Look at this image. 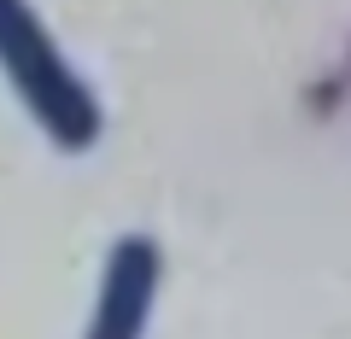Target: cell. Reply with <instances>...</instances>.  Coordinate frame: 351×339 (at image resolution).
I'll list each match as a JSON object with an SVG mask.
<instances>
[{
    "instance_id": "6da1fadb",
    "label": "cell",
    "mask_w": 351,
    "mask_h": 339,
    "mask_svg": "<svg viewBox=\"0 0 351 339\" xmlns=\"http://www.w3.org/2000/svg\"><path fill=\"white\" fill-rule=\"evenodd\" d=\"M0 76H6V88L18 94L36 129L64 152H88L100 140L106 129V112L94 100L76 64L59 53L53 29L41 24V12L29 0H0Z\"/></svg>"
},
{
    "instance_id": "7a4b0ae2",
    "label": "cell",
    "mask_w": 351,
    "mask_h": 339,
    "mask_svg": "<svg viewBox=\"0 0 351 339\" xmlns=\"http://www.w3.org/2000/svg\"><path fill=\"white\" fill-rule=\"evenodd\" d=\"M158 275H164V251L147 234H123L106 251V275H100V299H94V322L88 339H141L147 334L152 299H158Z\"/></svg>"
}]
</instances>
